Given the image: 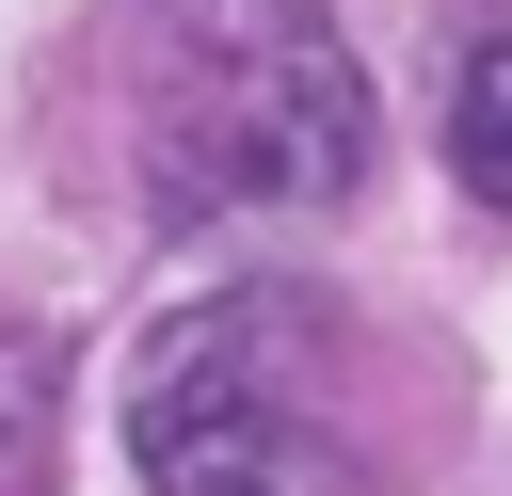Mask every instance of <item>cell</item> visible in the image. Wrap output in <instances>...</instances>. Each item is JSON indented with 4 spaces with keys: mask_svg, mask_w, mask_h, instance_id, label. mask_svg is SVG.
Listing matches in <instances>:
<instances>
[{
    "mask_svg": "<svg viewBox=\"0 0 512 496\" xmlns=\"http://www.w3.org/2000/svg\"><path fill=\"white\" fill-rule=\"evenodd\" d=\"M144 208L240 224V208H352L368 176V64L320 0H160L144 16Z\"/></svg>",
    "mask_w": 512,
    "mask_h": 496,
    "instance_id": "6da1fadb",
    "label": "cell"
},
{
    "mask_svg": "<svg viewBox=\"0 0 512 496\" xmlns=\"http://www.w3.org/2000/svg\"><path fill=\"white\" fill-rule=\"evenodd\" d=\"M128 464L144 496H368V448L320 400V304L304 288L176 304L128 368Z\"/></svg>",
    "mask_w": 512,
    "mask_h": 496,
    "instance_id": "7a4b0ae2",
    "label": "cell"
},
{
    "mask_svg": "<svg viewBox=\"0 0 512 496\" xmlns=\"http://www.w3.org/2000/svg\"><path fill=\"white\" fill-rule=\"evenodd\" d=\"M448 176H464L480 208H512V32H480V48L448 64Z\"/></svg>",
    "mask_w": 512,
    "mask_h": 496,
    "instance_id": "3957f363",
    "label": "cell"
},
{
    "mask_svg": "<svg viewBox=\"0 0 512 496\" xmlns=\"http://www.w3.org/2000/svg\"><path fill=\"white\" fill-rule=\"evenodd\" d=\"M48 400H64V352L48 336H0V496L48 480Z\"/></svg>",
    "mask_w": 512,
    "mask_h": 496,
    "instance_id": "277c9868",
    "label": "cell"
}]
</instances>
